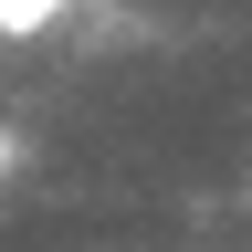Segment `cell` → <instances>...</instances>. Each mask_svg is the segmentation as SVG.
<instances>
[{
  "label": "cell",
  "instance_id": "6da1fadb",
  "mask_svg": "<svg viewBox=\"0 0 252 252\" xmlns=\"http://www.w3.org/2000/svg\"><path fill=\"white\" fill-rule=\"evenodd\" d=\"M74 0H0V42H32V32H53Z\"/></svg>",
  "mask_w": 252,
  "mask_h": 252
},
{
  "label": "cell",
  "instance_id": "7a4b0ae2",
  "mask_svg": "<svg viewBox=\"0 0 252 252\" xmlns=\"http://www.w3.org/2000/svg\"><path fill=\"white\" fill-rule=\"evenodd\" d=\"M0 168H11V126H0Z\"/></svg>",
  "mask_w": 252,
  "mask_h": 252
}]
</instances>
